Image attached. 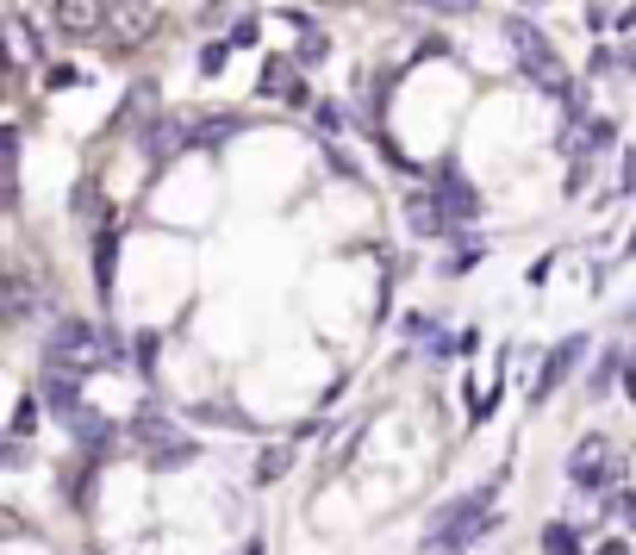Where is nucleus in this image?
<instances>
[{"instance_id": "22", "label": "nucleus", "mask_w": 636, "mask_h": 555, "mask_svg": "<svg viewBox=\"0 0 636 555\" xmlns=\"http://www.w3.org/2000/svg\"><path fill=\"white\" fill-rule=\"evenodd\" d=\"M419 7H431V13H456V20L475 13V0H419Z\"/></svg>"}, {"instance_id": "9", "label": "nucleus", "mask_w": 636, "mask_h": 555, "mask_svg": "<svg viewBox=\"0 0 636 555\" xmlns=\"http://www.w3.org/2000/svg\"><path fill=\"white\" fill-rule=\"evenodd\" d=\"M437 207H444V219H481V193H475L462 175H456V163H444V181H437Z\"/></svg>"}, {"instance_id": "13", "label": "nucleus", "mask_w": 636, "mask_h": 555, "mask_svg": "<svg viewBox=\"0 0 636 555\" xmlns=\"http://www.w3.org/2000/svg\"><path fill=\"white\" fill-rule=\"evenodd\" d=\"M188 132H193V144H225V137L237 132V119L232 113H207V119H193Z\"/></svg>"}, {"instance_id": "17", "label": "nucleus", "mask_w": 636, "mask_h": 555, "mask_svg": "<svg viewBox=\"0 0 636 555\" xmlns=\"http://www.w3.org/2000/svg\"><path fill=\"white\" fill-rule=\"evenodd\" d=\"M288 462H293V443H275L269 456H263V468H256V480H281L288 475Z\"/></svg>"}, {"instance_id": "21", "label": "nucleus", "mask_w": 636, "mask_h": 555, "mask_svg": "<svg viewBox=\"0 0 636 555\" xmlns=\"http://www.w3.org/2000/svg\"><path fill=\"white\" fill-rule=\"evenodd\" d=\"M156 356H163V337H156V331H137V368H156Z\"/></svg>"}, {"instance_id": "12", "label": "nucleus", "mask_w": 636, "mask_h": 555, "mask_svg": "<svg viewBox=\"0 0 636 555\" xmlns=\"http://www.w3.org/2000/svg\"><path fill=\"white\" fill-rule=\"evenodd\" d=\"M76 443L81 449H94V456H107V449H113V437H119V424L113 419H94V412H76Z\"/></svg>"}, {"instance_id": "1", "label": "nucleus", "mask_w": 636, "mask_h": 555, "mask_svg": "<svg viewBox=\"0 0 636 555\" xmlns=\"http://www.w3.org/2000/svg\"><path fill=\"white\" fill-rule=\"evenodd\" d=\"M493 499H500V480H481L475 493H462L456 506H444V512L431 518V531H424V550L444 555V550H462V543L487 536V524H493Z\"/></svg>"}, {"instance_id": "25", "label": "nucleus", "mask_w": 636, "mask_h": 555, "mask_svg": "<svg viewBox=\"0 0 636 555\" xmlns=\"http://www.w3.org/2000/svg\"><path fill=\"white\" fill-rule=\"evenodd\" d=\"M612 368H617V363H599V368H593V393H612Z\"/></svg>"}, {"instance_id": "14", "label": "nucleus", "mask_w": 636, "mask_h": 555, "mask_svg": "<svg viewBox=\"0 0 636 555\" xmlns=\"http://www.w3.org/2000/svg\"><path fill=\"white\" fill-rule=\"evenodd\" d=\"M612 137H617L612 119H587L580 125V151H612Z\"/></svg>"}, {"instance_id": "5", "label": "nucleus", "mask_w": 636, "mask_h": 555, "mask_svg": "<svg viewBox=\"0 0 636 555\" xmlns=\"http://www.w3.org/2000/svg\"><path fill=\"white\" fill-rule=\"evenodd\" d=\"M107 349H113V344H107L94 325H81V319H63V325L51 331V363H57V368H76V375H81V368H94Z\"/></svg>"}, {"instance_id": "11", "label": "nucleus", "mask_w": 636, "mask_h": 555, "mask_svg": "<svg viewBox=\"0 0 636 555\" xmlns=\"http://www.w3.org/2000/svg\"><path fill=\"white\" fill-rule=\"evenodd\" d=\"M263 95L269 100H288V107H306V81H293V63L288 57H275L269 69H263Z\"/></svg>"}, {"instance_id": "15", "label": "nucleus", "mask_w": 636, "mask_h": 555, "mask_svg": "<svg viewBox=\"0 0 636 555\" xmlns=\"http://www.w3.org/2000/svg\"><path fill=\"white\" fill-rule=\"evenodd\" d=\"M543 555H580V536L568 531V524H549V531H543Z\"/></svg>"}, {"instance_id": "8", "label": "nucleus", "mask_w": 636, "mask_h": 555, "mask_svg": "<svg viewBox=\"0 0 636 555\" xmlns=\"http://www.w3.org/2000/svg\"><path fill=\"white\" fill-rule=\"evenodd\" d=\"M38 393H44V406H51L57 419H76V412H81V375H76V368H57V363H51V368H44V387H38Z\"/></svg>"}, {"instance_id": "19", "label": "nucleus", "mask_w": 636, "mask_h": 555, "mask_svg": "<svg viewBox=\"0 0 636 555\" xmlns=\"http://www.w3.org/2000/svg\"><path fill=\"white\" fill-rule=\"evenodd\" d=\"M7 312H13V319H25V312H32V281H25V275H13V293H7Z\"/></svg>"}, {"instance_id": "10", "label": "nucleus", "mask_w": 636, "mask_h": 555, "mask_svg": "<svg viewBox=\"0 0 636 555\" xmlns=\"http://www.w3.org/2000/svg\"><path fill=\"white\" fill-rule=\"evenodd\" d=\"M580 349H587V337H561V344H556V356H549V363L537 368V387H531L537 400H549V393H556V387H561V375H568V368L580 363Z\"/></svg>"}, {"instance_id": "26", "label": "nucleus", "mask_w": 636, "mask_h": 555, "mask_svg": "<svg viewBox=\"0 0 636 555\" xmlns=\"http://www.w3.org/2000/svg\"><path fill=\"white\" fill-rule=\"evenodd\" d=\"M624 393H631V400H636V363H631V375H624Z\"/></svg>"}, {"instance_id": "20", "label": "nucleus", "mask_w": 636, "mask_h": 555, "mask_svg": "<svg viewBox=\"0 0 636 555\" xmlns=\"http://www.w3.org/2000/svg\"><path fill=\"white\" fill-rule=\"evenodd\" d=\"M412 225H419V237H437V212H431V200H412Z\"/></svg>"}, {"instance_id": "18", "label": "nucleus", "mask_w": 636, "mask_h": 555, "mask_svg": "<svg viewBox=\"0 0 636 555\" xmlns=\"http://www.w3.org/2000/svg\"><path fill=\"white\" fill-rule=\"evenodd\" d=\"M325 57H331L325 32H319V25H306V38H300V51H293V63H325Z\"/></svg>"}, {"instance_id": "2", "label": "nucleus", "mask_w": 636, "mask_h": 555, "mask_svg": "<svg viewBox=\"0 0 636 555\" xmlns=\"http://www.w3.org/2000/svg\"><path fill=\"white\" fill-rule=\"evenodd\" d=\"M505 38H512V51H518V63H524V76L537 81V95H549V100H574V76L561 69V57L543 44V32L531 20H505Z\"/></svg>"}, {"instance_id": "6", "label": "nucleus", "mask_w": 636, "mask_h": 555, "mask_svg": "<svg viewBox=\"0 0 636 555\" xmlns=\"http://www.w3.org/2000/svg\"><path fill=\"white\" fill-rule=\"evenodd\" d=\"M44 13L57 25V38H94V32H107V0H44Z\"/></svg>"}, {"instance_id": "27", "label": "nucleus", "mask_w": 636, "mask_h": 555, "mask_svg": "<svg viewBox=\"0 0 636 555\" xmlns=\"http://www.w3.org/2000/svg\"><path fill=\"white\" fill-rule=\"evenodd\" d=\"M617 25H624V32H636V7H631V13H624V20H617Z\"/></svg>"}, {"instance_id": "23", "label": "nucleus", "mask_w": 636, "mask_h": 555, "mask_svg": "<svg viewBox=\"0 0 636 555\" xmlns=\"http://www.w3.org/2000/svg\"><path fill=\"white\" fill-rule=\"evenodd\" d=\"M225 44H237V51H250V44H256V20H237V25H232V38H225Z\"/></svg>"}, {"instance_id": "4", "label": "nucleus", "mask_w": 636, "mask_h": 555, "mask_svg": "<svg viewBox=\"0 0 636 555\" xmlns=\"http://www.w3.org/2000/svg\"><path fill=\"white\" fill-rule=\"evenodd\" d=\"M568 475H574L580 493H612L617 480H624V456H617L612 437H587V443H574Z\"/></svg>"}, {"instance_id": "3", "label": "nucleus", "mask_w": 636, "mask_h": 555, "mask_svg": "<svg viewBox=\"0 0 636 555\" xmlns=\"http://www.w3.org/2000/svg\"><path fill=\"white\" fill-rule=\"evenodd\" d=\"M132 437H137V449H144L150 468H181V462H193V449H200V443L181 437V431H175L163 412H150V406L132 419Z\"/></svg>"}, {"instance_id": "28", "label": "nucleus", "mask_w": 636, "mask_h": 555, "mask_svg": "<svg viewBox=\"0 0 636 555\" xmlns=\"http://www.w3.org/2000/svg\"><path fill=\"white\" fill-rule=\"evenodd\" d=\"M250 555H263V550H250Z\"/></svg>"}, {"instance_id": "16", "label": "nucleus", "mask_w": 636, "mask_h": 555, "mask_svg": "<svg viewBox=\"0 0 636 555\" xmlns=\"http://www.w3.org/2000/svg\"><path fill=\"white\" fill-rule=\"evenodd\" d=\"M113 237H107V231H100V249H94V281H100V293H113Z\"/></svg>"}, {"instance_id": "7", "label": "nucleus", "mask_w": 636, "mask_h": 555, "mask_svg": "<svg viewBox=\"0 0 636 555\" xmlns=\"http://www.w3.org/2000/svg\"><path fill=\"white\" fill-rule=\"evenodd\" d=\"M51 32H57V25H38L25 7H7V44H13V69H32V63L51 51Z\"/></svg>"}, {"instance_id": "24", "label": "nucleus", "mask_w": 636, "mask_h": 555, "mask_svg": "<svg viewBox=\"0 0 636 555\" xmlns=\"http://www.w3.org/2000/svg\"><path fill=\"white\" fill-rule=\"evenodd\" d=\"M219 63H225V44H207V51H200V69H207V76H219Z\"/></svg>"}]
</instances>
